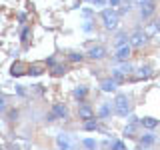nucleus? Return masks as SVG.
I'll use <instances>...</instances> for the list:
<instances>
[{"instance_id":"1","label":"nucleus","mask_w":160,"mask_h":150,"mask_svg":"<svg viewBox=\"0 0 160 150\" xmlns=\"http://www.w3.org/2000/svg\"><path fill=\"white\" fill-rule=\"evenodd\" d=\"M114 112L120 114V116H126L130 112V102H128V98L124 96V94H118L116 100H114Z\"/></svg>"},{"instance_id":"2","label":"nucleus","mask_w":160,"mask_h":150,"mask_svg":"<svg viewBox=\"0 0 160 150\" xmlns=\"http://www.w3.org/2000/svg\"><path fill=\"white\" fill-rule=\"evenodd\" d=\"M102 20H104V26H106L108 30H114L118 26V12H114V10H104Z\"/></svg>"},{"instance_id":"3","label":"nucleus","mask_w":160,"mask_h":150,"mask_svg":"<svg viewBox=\"0 0 160 150\" xmlns=\"http://www.w3.org/2000/svg\"><path fill=\"white\" fill-rule=\"evenodd\" d=\"M130 72H132V66H130V64H124V66H120L112 72V78L116 80V82H122V80H126L130 76Z\"/></svg>"},{"instance_id":"4","label":"nucleus","mask_w":160,"mask_h":150,"mask_svg":"<svg viewBox=\"0 0 160 150\" xmlns=\"http://www.w3.org/2000/svg\"><path fill=\"white\" fill-rule=\"evenodd\" d=\"M66 114H68V110L64 104H54V108H52V112L48 114V120H54V118H66Z\"/></svg>"},{"instance_id":"5","label":"nucleus","mask_w":160,"mask_h":150,"mask_svg":"<svg viewBox=\"0 0 160 150\" xmlns=\"http://www.w3.org/2000/svg\"><path fill=\"white\" fill-rule=\"evenodd\" d=\"M56 144H58L60 150H72V140H70L68 134H58Z\"/></svg>"},{"instance_id":"6","label":"nucleus","mask_w":160,"mask_h":150,"mask_svg":"<svg viewBox=\"0 0 160 150\" xmlns=\"http://www.w3.org/2000/svg\"><path fill=\"white\" fill-rule=\"evenodd\" d=\"M130 52H132V48L128 46V44H124V46H118L116 48V60H128V56H130Z\"/></svg>"},{"instance_id":"7","label":"nucleus","mask_w":160,"mask_h":150,"mask_svg":"<svg viewBox=\"0 0 160 150\" xmlns=\"http://www.w3.org/2000/svg\"><path fill=\"white\" fill-rule=\"evenodd\" d=\"M88 56L92 58V60H100V58L106 56V50H104L102 46H92V48L88 50Z\"/></svg>"},{"instance_id":"8","label":"nucleus","mask_w":160,"mask_h":150,"mask_svg":"<svg viewBox=\"0 0 160 150\" xmlns=\"http://www.w3.org/2000/svg\"><path fill=\"white\" fill-rule=\"evenodd\" d=\"M78 114H80V118H82L84 122H88V120H92V118H94V110L90 108V106H80Z\"/></svg>"},{"instance_id":"9","label":"nucleus","mask_w":160,"mask_h":150,"mask_svg":"<svg viewBox=\"0 0 160 150\" xmlns=\"http://www.w3.org/2000/svg\"><path fill=\"white\" fill-rule=\"evenodd\" d=\"M146 32H134V36H132V40H130V44L132 46H142L144 42H146Z\"/></svg>"},{"instance_id":"10","label":"nucleus","mask_w":160,"mask_h":150,"mask_svg":"<svg viewBox=\"0 0 160 150\" xmlns=\"http://www.w3.org/2000/svg\"><path fill=\"white\" fill-rule=\"evenodd\" d=\"M116 80H114V78H106V80H102V84H100V86H102V90H104V92H112V90L114 88H116Z\"/></svg>"},{"instance_id":"11","label":"nucleus","mask_w":160,"mask_h":150,"mask_svg":"<svg viewBox=\"0 0 160 150\" xmlns=\"http://www.w3.org/2000/svg\"><path fill=\"white\" fill-rule=\"evenodd\" d=\"M156 10V4H154V0H150L148 4H144L142 6V18H148V16H152V12Z\"/></svg>"},{"instance_id":"12","label":"nucleus","mask_w":160,"mask_h":150,"mask_svg":"<svg viewBox=\"0 0 160 150\" xmlns=\"http://www.w3.org/2000/svg\"><path fill=\"white\" fill-rule=\"evenodd\" d=\"M24 72H26V70H24V64L22 62H14L12 68H10V74H12V76H22Z\"/></svg>"},{"instance_id":"13","label":"nucleus","mask_w":160,"mask_h":150,"mask_svg":"<svg viewBox=\"0 0 160 150\" xmlns=\"http://www.w3.org/2000/svg\"><path fill=\"white\" fill-rule=\"evenodd\" d=\"M140 124H142L144 128H156V126H158V120H156V118H150V116H146V118H142V120H140Z\"/></svg>"},{"instance_id":"14","label":"nucleus","mask_w":160,"mask_h":150,"mask_svg":"<svg viewBox=\"0 0 160 150\" xmlns=\"http://www.w3.org/2000/svg\"><path fill=\"white\" fill-rule=\"evenodd\" d=\"M148 76H150V68H146V66L138 68V74H136V78H148Z\"/></svg>"},{"instance_id":"15","label":"nucleus","mask_w":160,"mask_h":150,"mask_svg":"<svg viewBox=\"0 0 160 150\" xmlns=\"http://www.w3.org/2000/svg\"><path fill=\"white\" fill-rule=\"evenodd\" d=\"M86 92H88L86 86H78L76 90H74V96H76V98H84V96H86Z\"/></svg>"},{"instance_id":"16","label":"nucleus","mask_w":160,"mask_h":150,"mask_svg":"<svg viewBox=\"0 0 160 150\" xmlns=\"http://www.w3.org/2000/svg\"><path fill=\"white\" fill-rule=\"evenodd\" d=\"M82 144H84V146H86L88 150H96V146H98V144H96V140H92V138H86Z\"/></svg>"},{"instance_id":"17","label":"nucleus","mask_w":160,"mask_h":150,"mask_svg":"<svg viewBox=\"0 0 160 150\" xmlns=\"http://www.w3.org/2000/svg\"><path fill=\"white\" fill-rule=\"evenodd\" d=\"M44 70H42V66H38V64H34V66H30L28 68V74H34V76H38V74H42Z\"/></svg>"},{"instance_id":"18","label":"nucleus","mask_w":160,"mask_h":150,"mask_svg":"<svg viewBox=\"0 0 160 150\" xmlns=\"http://www.w3.org/2000/svg\"><path fill=\"white\" fill-rule=\"evenodd\" d=\"M110 114V104H102V108H100V118H106Z\"/></svg>"},{"instance_id":"19","label":"nucleus","mask_w":160,"mask_h":150,"mask_svg":"<svg viewBox=\"0 0 160 150\" xmlns=\"http://www.w3.org/2000/svg\"><path fill=\"white\" fill-rule=\"evenodd\" d=\"M82 58H84V54H78V52H72V54H70V60H72V62H80Z\"/></svg>"},{"instance_id":"20","label":"nucleus","mask_w":160,"mask_h":150,"mask_svg":"<svg viewBox=\"0 0 160 150\" xmlns=\"http://www.w3.org/2000/svg\"><path fill=\"white\" fill-rule=\"evenodd\" d=\"M116 44H118V46H124V44H126V34H118Z\"/></svg>"},{"instance_id":"21","label":"nucleus","mask_w":160,"mask_h":150,"mask_svg":"<svg viewBox=\"0 0 160 150\" xmlns=\"http://www.w3.org/2000/svg\"><path fill=\"white\" fill-rule=\"evenodd\" d=\"M64 72H66L64 66H54V70H52V74H56V76H60V74H64Z\"/></svg>"},{"instance_id":"22","label":"nucleus","mask_w":160,"mask_h":150,"mask_svg":"<svg viewBox=\"0 0 160 150\" xmlns=\"http://www.w3.org/2000/svg\"><path fill=\"white\" fill-rule=\"evenodd\" d=\"M152 142H154V136H150V134L142 136V144H146V146H148V144H152Z\"/></svg>"},{"instance_id":"23","label":"nucleus","mask_w":160,"mask_h":150,"mask_svg":"<svg viewBox=\"0 0 160 150\" xmlns=\"http://www.w3.org/2000/svg\"><path fill=\"white\" fill-rule=\"evenodd\" d=\"M28 36H30V30L24 28V30H22V42H28Z\"/></svg>"},{"instance_id":"24","label":"nucleus","mask_w":160,"mask_h":150,"mask_svg":"<svg viewBox=\"0 0 160 150\" xmlns=\"http://www.w3.org/2000/svg\"><path fill=\"white\" fill-rule=\"evenodd\" d=\"M112 150H126V148H124L122 142H114V144H112Z\"/></svg>"},{"instance_id":"25","label":"nucleus","mask_w":160,"mask_h":150,"mask_svg":"<svg viewBox=\"0 0 160 150\" xmlns=\"http://www.w3.org/2000/svg\"><path fill=\"white\" fill-rule=\"evenodd\" d=\"M96 128V122H94V120H88L86 122V130H94Z\"/></svg>"},{"instance_id":"26","label":"nucleus","mask_w":160,"mask_h":150,"mask_svg":"<svg viewBox=\"0 0 160 150\" xmlns=\"http://www.w3.org/2000/svg\"><path fill=\"white\" fill-rule=\"evenodd\" d=\"M134 2H136V4H138V6H144V4H148V2H150V0H134Z\"/></svg>"},{"instance_id":"27","label":"nucleus","mask_w":160,"mask_h":150,"mask_svg":"<svg viewBox=\"0 0 160 150\" xmlns=\"http://www.w3.org/2000/svg\"><path fill=\"white\" fill-rule=\"evenodd\" d=\"M4 106H6V100H4V96H0V110H2Z\"/></svg>"},{"instance_id":"28","label":"nucleus","mask_w":160,"mask_h":150,"mask_svg":"<svg viewBox=\"0 0 160 150\" xmlns=\"http://www.w3.org/2000/svg\"><path fill=\"white\" fill-rule=\"evenodd\" d=\"M110 4H112V6H118V4H120V0H110Z\"/></svg>"},{"instance_id":"29","label":"nucleus","mask_w":160,"mask_h":150,"mask_svg":"<svg viewBox=\"0 0 160 150\" xmlns=\"http://www.w3.org/2000/svg\"><path fill=\"white\" fill-rule=\"evenodd\" d=\"M94 4H104V0H92Z\"/></svg>"}]
</instances>
